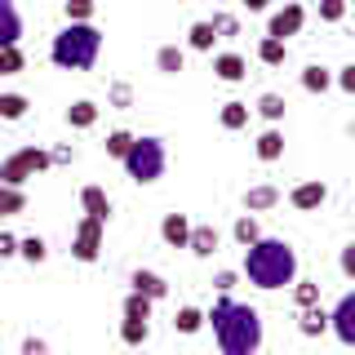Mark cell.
I'll return each instance as SVG.
<instances>
[{
	"label": "cell",
	"instance_id": "1",
	"mask_svg": "<svg viewBox=\"0 0 355 355\" xmlns=\"http://www.w3.org/2000/svg\"><path fill=\"white\" fill-rule=\"evenodd\" d=\"M205 320L214 324V338H218L222 355H253V351H262L266 333H262V311L258 306L231 302V293H222Z\"/></svg>",
	"mask_w": 355,
	"mask_h": 355
},
{
	"label": "cell",
	"instance_id": "2",
	"mask_svg": "<svg viewBox=\"0 0 355 355\" xmlns=\"http://www.w3.org/2000/svg\"><path fill=\"white\" fill-rule=\"evenodd\" d=\"M244 275L253 288L275 293L297 280V249L280 236H258L253 244H244Z\"/></svg>",
	"mask_w": 355,
	"mask_h": 355
},
{
	"label": "cell",
	"instance_id": "3",
	"mask_svg": "<svg viewBox=\"0 0 355 355\" xmlns=\"http://www.w3.org/2000/svg\"><path fill=\"white\" fill-rule=\"evenodd\" d=\"M98 53H103V31L94 22H67L49 44V58L62 71H89L98 62Z\"/></svg>",
	"mask_w": 355,
	"mask_h": 355
},
{
	"label": "cell",
	"instance_id": "4",
	"mask_svg": "<svg viewBox=\"0 0 355 355\" xmlns=\"http://www.w3.org/2000/svg\"><path fill=\"white\" fill-rule=\"evenodd\" d=\"M125 160V173L133 178L138 187H151L164 178V164H169V151H164V138H155V133H142V138L129 142V151L120 155Z\"/></svg>",
	"mask_w": 355,
	"mask_h": 355
},
{
	"label": "cell",
	"instance_id": "5",
	"mask_svg": "<svg viewBox=\"0 0 355 355\" xmlns=\"http://www.w3.org/2000/svg\"><path fill=\"white\" fill-rule=\"evenodd\" d=\"M44 169H49V151H44V147H18L5 164H0V182L22 187L27 178H36V173H44Z\"/></svg>",
	"mask_w": 355,
	"mask_h": 355
},
{
	"label": "cell",
	"instance_id": "6",
	"mask_svg": "<svg viewBox=\"0 0 355 355\" xmlns=\"http://www.w3.org/2000/svg\"><path fill=\"white\" fill-rule=\"evenodd\" d=\"M103 231H107V222L85 214L71 231V258L76 262H98V253H103Z\"/></svg>",
	"mask_w": 355,
	"mask_h": 355
},
{
	"label": "cell",
	"instance_id": "7",
	"mask_svg": "<svg viewBox=\"0 0 355 355\" xmlns=\"http://www.w3.org/2000/svg\"><path fill=\"white\" fill-rule=\"evenodd\" d=\"M302 22H306V9L297 5V0H288L284 9H275V14H271V22H266V36L288 40V36H297V31H302Z\"/></svg>",
	"mask_w": 355,
	"mask_h": 355
},
{
	"label": "cell",
	"instance_id": "8",
	"mask_svg": "<svg viewBox=\"0 0 355 355\" xmlns=\"http://www.w3.org/2000/svg\"><path fill=\"white\" fill-rule=\"evenodd\" d=\"M329 329L338 333L342 347H355V293H342L338 306L329 311Z\"/></svg>",
	"mask_w": 355,
	"mask_h": 355
},
{
	"label": "cell",
	"instance_id": "9",
	"mask_svg": "<svg viewBox=\"0 0 355 355\" xmlns=\"http://www.w3.org/2000/svg\"><path fill=\"white\" fill-rule=\"evenodd\" d=\"M324 200H329V187L320 182V178H306V182H297L293 191H288V205H293L297 214H315Z\"/></svg>",
	"mask_w": 355,
	"mask_h": 355
},
{
	"label": "cell",
	"instance_id": "10",
	"mask_svg": "<svg viewBox=\"0 0 355 355\" xmlns=\"http://www.w3.org/2000/svg\"><path fill=\"white\" fill-rule=\"evenodd\" d=\"M218 244H222V236H218V227H209V222H200V227L187 231V249H191L196 258H214Z\"/></svg>",
	"mask_w": 355,
	"mask_h": 355
},
{
	"label": "cell",
	"instance_id": "11",
	"mask_svg": "<svg viewBox=\"0 0 355 355\" xmlns=\"http://www.w3.org/2000/svg\"><path fill=\"white\" fill-rule=\"evenodd\" d=\"M18 40H22V14L14 0H0V49H9Z\"/></svg>",
	"mask_w": 355,
	"mask_h": 355
},
{
	"label": "cell",
	"instance_id": "12",
	"mask_svg": "<svg viewBox=\"0 0 355 355\" xmlns=\"http://www.w3.org/2000/svg\"><path fill=\"white\" fill-rule=\"evenodd\" d=\"M275 205H280V187H271V182H258L244 191V214H266Z\"/></svg>",
	"mask_w": 355,
	"mask_h": 355
},
{
	"label": "cell",
	"instance_id": "13",
	"mask_svg": "<svg viewBox=\"0 0 355 355\" xmlns=\"http://www.w3.org/2000/svg\"><path fill=\"white\" fill-rule=\"evenodd\" d=\"M297 311H302V315H297V333H302V338H320V333H329V311L320 302L297 306Z\"/></svg>",
	"mask_w": 355,
	"mask_h": 355
},
{
	"label": "cell",
	"instance_id": "14",
	"mask_svg": "<svg viewBox=\"0 0 355 355\" xmlns=\"http://www.w3.org/2000/svg\"><path fill=\"white\" fill-rule=\"evenodd\" d=\"M187 231H191V218H187V214H164L160 240L169 244V249H187Z\"/></svg>",
	"mask_w": 355,
	"mask_h": 355
},
{
	"label": "cell",
	"instance_id": "15",
	"mask_svg": "<svg viewBox=\"0 0 355 355\" xmlns=\"http://www.w3.org/2000/svg\"><path fill=\"white\" fill-rule=\"evenodd\" d=\"M214 76L227 80V85H240L244 76H249V62H244L240 53H218V58H214Z\"/></svg>",
	"mask_w": 355,
	"mask_h": 355
},
{
	"label": "cell",
	"instance_id": "16",
	"mask_svg": "<svg viewBox=\"0 0 355 355\" xmlns=\"http://www.w3.org/2000/svg\"><path fill=\"white\" fill-rule=\"evenodd\" d=\"M129 284L138 288V293H147L151 302H160V297L169 293V280H164V275H155V271H142V266H138V271L129 275Z\"/></svg>",
	"mask_w": 355,
	"mask_h": 355
},
{
	"label": "cell",
	"instance_id": "17",
	"mask_svg": "<svg viewBox=\"0 0 355 355\" xmlns=\"http://www.w3.org/2000/svg\"><path fill=\"white\" fill-rule=\"evenodd\" d=\"M253 151H258V160H266V164H271V160H280V155H284V133L280 129H262L258 133V142H253Z\"/></svg>",
	"mask_w": 355,
	"mask_h": 355
},
{
	"label": "cell",
	"instance_id": "18",
	"mask_svg": "<svg viewBox=\"0 0 355 355\" xmlns=\"http://www.w3.org/2000/svg\"><path fill=\"white\" fill-rule=\"evenodd\" d=\"M80 205H85V214H89V218L111 222V200H107L103 187H85V191H80Z\"/></svg>",
	"mask_w": 355,
	"mask_h": 355
},
{
	"label": "cell",
	"instance_id": "19",
	"mask_svg": "<svg viewBox=\"0 0 355 355\" xmlns=\"http://www.w3.org/2000/svg\"><path fill=\"white\" fill-rule=\"evenodd\" d=\"M187 44H191L196 53H214V44H218V31H214V22H209V18L191 22V31H187Z\"/></svg>",
	"mask_w": 355,
	"mask_h": 355
},
{
	"label": "cell",
	"instance_id": "20",
	"mask_svg": "<svg viewBox=\"0 0 355 355\" xmlns=\"http://www.w3.org/2000/svg\"><path fill=\"white\" fill-rule=\"evenodd\" d=\"M187 67V53L178 49V44H160V49H155V71L160 76H178Z\"/></svg>",
	"mask_w": 355,
	"mask_h": 355
},
{
	"label": "cell",
	"instance_id": "21",
	"mask_svg": "<svg viewBox=\"0 0 355 355\" xmlns=\"http://www.w3.org/2000/svg\"><path fill=\"white\" fill-rule=\"evenodd\" d=\"M67 125H71V129H94L98 125V103H89V98L71 103V107H67Z\"/></svg>",
	"mask_w": 355,
	"mask_h": 355
},
{
	"label": "cell",
	"instance_id": "22",
	"mask_svg": "<svg viewBox=\"0 0 355 355\" xmlns=\"http://www.w3.org/2000/svg\"><path fill=\"white\" fill-rule=\"evenodd\" d=\"M22 209H27V191H22V187L0 182V222L14 218V214H22Z\"/></svg>",
	"mask_w": 355,
	"mask_h": 355
},
{
	"label": "cell",
	"instance_id": "23",
	"mask_svg": "<svg viewBox=\"0 0 355 355\" xmlns=\"http://www.w3.org/2000/svg\"><path fill=\"white\" fill-rule=\"evenodd\" d=\"M151 338V320H120V342H125V347H142V342Z\"/></svg>",
	"mask_w": 355,
	"mask_h": 355
},
{
	"label": "cell",
	"instance_id": "24",
	"mask_svg": "<svg viewBox=\"0 0 355 355\" xmlns=\"http://www.w3.org/2000/svg\"><path fill=\"white\" fill-rule=\"evenodd\" d=\"M249 103H222V111H218V120H222V129H231V133H236V129H244V125H249Z\"/></svg>",
	"mask_w": 355,
	"mask_h": 355
},
{
	"label": "cell",
	"instance_id": "25",
	"mask_svg": "<svg viewBox=\"0 0 355 355\" xmlns=\"http://www.w3.org/2000/svg\"><path fill=\"white\" fill-rule=\"evenodd\" d=\"M333 85V71H329V67H320V62H311L306 67V71H302V89H306V94H324V89Z\"/></svg>",
	"mask_w": 355,
	"mask_h": 355
},
{
	"label": "cell",
	"instance_id": "26",
	"mask_svg": "<svg viewBox=\"0 0 355 355\" xmlns=\"http://www.w3.org/2000/svg\"><path fill=\"white\" fill-rule=\"evenodd\" d=\"M284 53H288V40L262 36V44H258V58H262L266 67H284Z\"/></svg>",
	"mask_w": 355,
	"mask_h": 355
},
{
	"label": "cell",
	"instance_id": "27",
	"mask_svg": "<svg viewBox=\"0 0 355 355\" xmlns=\"http://www.w3.org/2000/svg\"><path fill=\"white\" fill-rule=\"evenodd\" d=\"M173 329L191 338V333H200V329H205V311H200V306H182V311L173 315Z\"/></svg>",
	"mask_w": 355,
	"mask_h": 355
},
{
	"label": "cell",
	"instance_id": "28",
	"mask_svg": "<svg viewBox=\"0 0 355 355\" xmlns=\"http://www.w3.org/2000/svg\"><path fill=\"white\" fill-rule=\"evenodd\" d=\"M18 258H27L31 266L44 262V258H49V244H44V236H22L18 240Z\"/></svg>",
	"mask_w": 355,
	"mask_h": 355
},
{
	"label": "cell",
	"instance_id": "29",
	"mask_svg": "<svg viewBox=\"0 0 355 355\" xmlns=\"http://www.w3.org/2000/svg\"><path fill=\"white\" fill-rule=\"evenodd\" d=\"M253 111H258L262 120H271V125H280V120H284V98H280V94H262Z\"/></svg>",
	"mask_w": 355,
	"mask_h": 355
},
{
	"label": "cell",
	"instance_id": "30",
	"mask_svg": "<svg viewBox=\"0 0 355 355\" xmlns=\"http://www.w3.org/2000/svg\"><path fill=\"white\" fill-rule=\"evenodd\" d=\"M231 236H236L240 249H244V244H253V240L262 236V231H258V218H253V214H240V218H236V227H231Z\"/></svg>",
	"mask_w": 355,
	"mask_h": 355
},
{
	"label": "cell",
	"instance_id": "31",
	"mask_svg": "<svg viewBox=\"0 0 355 355\" xmlns=\"http://www.w3.org/2000/svg\"><path fill=\"white\" fill-rule=\"evenodd\" d=\"M27 98H22V94H0V120H22V116H27Z\"/></svg>",
	"mask_w": 355,
	"mask_h": 355
},
{
	"label": "cell",
	"instance_id": "32",
	"mask_svg": "<svg viewBox=\"0 0 355 355\" xmlns=\"http://www.w3.org/2000/svg\"><path fill=\"white\" fill-rule=\"evenodd\" d=\"M22 67H27V58H22V49H18V44L0 49V80H5V76H18Z\"/></svg>",
	"mask_w": 355,
	"mask_h": 355
},
{
	"label": "cell",
	"instance_id": "33",
	"mask_svg": "<svg viewBox=\"0 0 355 355\" xmlns=\"http://www.w3.org/2000/svg\"><path fill=\"white\" fill-rule=\"evenodd\" d=\"M209 22H214L218 40H231V36H240V22H236V14H214Z\"/></svg>",
	"mask_w": 355,
	"mask_h": 355
},
{
	"label": "cell",
	"instance_id": "34",
	"mask_svg": "<svg viewBox=\"0 0 355 355\" xmlns=\"http://www.w3.org/2000/svg\"><path fill=\"white\" fill-rule=\"evenodd\" d=\"M293 302H297V306L320 302V284H311V280H293Z\"/></svg>",
	"mask_w": 355,
	"mask_h": 355
},
{
	"label": "cell",
	"instance_id": "35",
	"mask_svg": "<svg viewBox=\"0 0 355 355\" xmlns=\"http://www.w3.org/2000/svg\"><path fill=\"white\" fill-rule=\"evenodd\" d=\"M67 22H94V0H67Z\"/></svg>",
	"mask_w": 355,
	"mask_h": 355
},
{
	"label": "cell",
	"instance_id": "36",
	"mask_svg": "<svg viewBox=\"0 0 355 355\" xmlns=\"http://www.w3.org/2000/svg\"><path fill=\"white\" fill-rule=\"evenodd\" d=\"M129 142H133V133H129V129H116V133H107V155H116V160H120V155L129 151Z\"/></svg>",
	"mask_w": 355,
	"mask_h": 355
},
{
	"label": "cell",
	"instance_id": "37",
	"mask_svg": "<svg viewBox=\"0 0 355 355\" xmlns=\"http://www.w3.org/2000/svg\"><path fill=\"white\" fill-rule=\"evenodd\" d=\"M111 107H116V111H125V107H133V89L125 85V80H116V85H111Z\"/></svg>",
	"mask_w": 355,
	"mask_h": 355
},
{
	"label": "cell",
	"instance_id": "38",
	"mask_svg": "<svg viewBox=\"0 0 355 355\" xmlns=\"http://www.w3.org/2000/svg\"><path fill=\"white\" fill-rule=\"evenodd\" d=\"M320 18H324V22H342V18H347V0H320Z\"/></svg>",
	"mask_w": 355,
	"mask_h": 355
},
{
	"label": "cell",
	"instance_id": "39",
	"mask_svg": "<svg viewBox=\"0 0 355 355\" xmlns=\"http://www.w3.org/2000/svg\"><path fill=\"white\" fill-rule=\"evenodd\" d=\"M333 85H338L342 94H355V67H338V76H333Z\"/></svg>",
	"mask_w": 355,
	"mask_h": 355
},
{
	"label": "cell",
	"instance_id": "40",
	"mask_svg": "<svg viewBox=\"0 0 355 355\" xmlns=\"http://www.w3.org/2000/svg\"><path fill=\"white\" fill-rule=\"evenodd\" d=\"M5 258H18V236L0 231V262H5Z\"/></svg>",
	"mask_w": 355,
	"mask_h": 355
},
{
	"label": "cell",
	"instance_id": "41",
	"mask_svg": "<svg viewBox=\"0 0 355 355\" xmlns=\"http://www.w3.org/2000/svg\"><path fill=\"white\" fill-rule=\"evenodd\" d=\"M214 288H218V293H231V288H236V271H218Z\"/></svg>",
	"mask_w": 355,
	"mask_h": 355
},
{
	"label": "cell",
	"instance_id": "42",
	"mask_svg": "<svg viewBox=\"0 0 355 355\" xmlns=\"http://www.w3.org/2000/svg\"><path fill=\"white\" fill-rule=\"evenodd\" d=\"M342 275H355V244H347V249H342Z\"/></svg>",
	"mask_w": 355,
	"mask_h": 355
},
{
	"label": "cell",
	"instance_id": "43",
	"mask_svg": "<svg viewBox=\"0 0 355 355\" xmlns=\"http://www.w3.org/2000/svg\"><path fill=\"white\" fill-rule=\"evenodd\" d=\"M71 160H76L71 147H53V151H49V164H71Z\"/></svg>",
	"mask_w": 355,
	"mask_h": 355
},
{
	"label": "cell",
	"instance_id": "44",
	"mask_svg": "<svg viewBox=\"0 0 355 355\" xmlns=\"http://www.w3.org/2000/svg\"><path fill=\"white\" fill-rule=\"evenodd\" d=\"M49 351V342H40V338H27L22 342V355H44Z\"/></svg>",
	"mask_w": 355,
	"mask_h": 355
},
{
	"label": "cell",
	"instance_id": "45",
	"mask_svg": "<svg viewBox=\"0 0 355 355\" xmlns=\"http://www.w3.org/2000/svg\"><path fill=\"white\" fill-rule=\"evenodd\" d=\"M240 5H244V9H249V14H262V9H266V5H271V0H240Z\"/></svg>",
	"mask_w": 355,
	"mask_h": 355
}]
</instances>
